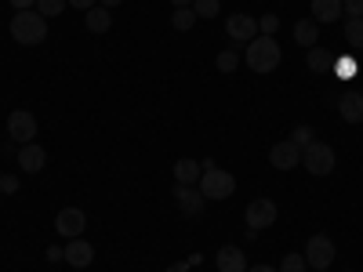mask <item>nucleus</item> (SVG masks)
I'll list each match as a JSON object with an SVG mask.
<instances>
[{"label":"nucleus","instance_id":"1","mask_svg":"<svg viewBox=\"0 0 363 272\" xmlns=\"http://www.w3.org/2000/svg\"><path fill=\"white\" fill-rule=\"evenodd\" d=\"M244 58H247V66L255 73H272V69L280 66V58H284V47L277 44V37H255L247 44Z\"/></svg>","mask_w":363,"mask_h":272},{"label":"nucleus","instance_id":"2","mask_svg":"<svg viewBox=\"0 0 363 272\" xmlns=\"http://www.w3.org/2000/svg\"><path fill=\"white\" fill-rule=\"evenodd\" d=\"M11 37L18 44H44L48 40V18L33 8V11H15L11 18Z\"/></svg>","mask_w":363,"mask_h":272},{"label":"nucleus","instance_id":"3","mask_svg":"<svg viewBox=\"0 0 363 272\" xmlns=\"http://www.w3.org/2000/svg\"><path fill=\"white\" fill-rule=\"evenodd\" d=\"M200 193L207 200H229L236 193V178L222 167H215L211 160H203V174H200Z\"/></svg>","mask_w":363,"mask_h":272},{"label":"nucleus","instance_id":"4","mask_svg":"<svg viewBox=\"0 0 363 272\" xmlns=\"http://www.w3.org/2000/svg\"><path fill=\"white\" fill-rule=\"evenodd\" d=\"M301 167H306L309 174L323 178L335 171V149H330L327 142H309L306 149H301Z\"/></svg>","mask_w":363,"mask_h":272},{"label":"nucleus","instance_id":"5","mask_svg":"<svg viewBox=\"0 0 363 272\" xmlns=\"http://www.w3.org/2000/svg\"><path fill=\"white\" fill-rule=\"evenodd\" d=\"M277 203H272L269 196H258V200H251L247 203V210H244V222L251 225V232H262V229H269L272 222H277Z\"/></svg>","mask_w":363,"mask_h":272},{"label":"nucleus","instance_id":"6","mask_svg":"<svg viewBox=\"0 0 363 272\" xmlns=\"http://www.w3.org/2000/svg\"><path fill=\"white\" fill-rule=\"evenodd\" d=\"M335 258H338V251H335V239L330 236H313L309 244H306V261H309V268H330L335 265Z\"/></svg>","mask_w":363,"mask_h":272},{"label":"nucleus","instance_id":"7","mask_svg":"<svg viewBox=\"0 0 363 272\" xmlns=\"http://www.w3.org/2000/svg\"><path fill=\"white\" fill-rule=\"evenodd\" d=\"M8 138L18 142V145L33 142V138H37V116L29 113V109H15V113L8 116Z\"/></svg>","mask_w":363,"mask_h":272},{"label":"nucleus","instance_id":"8","mask_svg":"<svg viewBox=\"0 0 363 272\" xmlns=\"http://www.w3.org/2000/svg\"><path fill=\"white\" fill-rule=\"evenodd\" d=\"M55 229L62 232L66 239H77V236H84V229H87L84 210H80V207H62V210L55 215Z\"/></svg>","mask_w":363,"mask_h":272},{"label":"nucleus","instance_id":"9","mask_svg":"<svg viewBox=\"0 0 363 272\" xmlns=\"http://www.w3.org/2000/svg\"><path fill=\"white\" fill-rule=\"evenodd\" d=\"M269 164L277 167V171H294L298 164H301V149L287 138V142H277L269 149Z\"/></svg>","mask_w":363,"mask_h":272},{"label":"nucleus","instance_id":"10","mask_svg":"<svg viewBox=\"0 0 363 272\" xmlns=\"http://www.w3.org/2000/svg\"><path fill=\"white\" fill-rule=\"evenodd\" d=\"M174 203H178V210L186 218H196L200 210H203V203H207V196L196 186H174Z\"/></svg>","mask_w":363,"mask_h":272},{"label":"nucleus","instance_id":"11","mask_svg":"<svg viewBox=\"0 0 363 272\" xmlns=\"http://www.w3.org/2000/svg\"><path fill=\"white\" fill-rule=\"evenodd\" d=\"M225 33H229L236 44H251V40L258 37V18H251V15H229Z\"/></svg>","mask_w":363,"mask_h":272},{"label":"nucleus","instance_id":"12","mask_svg":"<svg viewBox=\"0 0 363 272\" xmlns=\"http://www.w3.org/2000/svg\"><path fill=\"white\" fill-rule=\"evenodd\" d=\"M44 164H48V153H44L37 142H26V145L18 149V167H22L26 174H40Z\"/></svg>","mask_w":363,"mask_h":272},{"label":"nucleus","instance_id":"13","mask_svg":"<svg viewBox=\"0 0 363 272\" xmlns=\"http://www.w3.org/2000/svg\"><path fill=\"white\" fill-rule=\"evenodd\" d=\"M91 261H95V247L87 244V239H69L66 244V265H73V268H87Z\"/></svg>","mask_w":363,"mask_h":272},{"label":"nucleus","instance_id":"14","mask_svg":"<svg viewBox=\"0 0 363 272\" xmlns=\"http://www.w3.org/2000/svg\"><path fill=\"white\" fill-rule=\"evenodd\" d=\"M338 113H342L345 124H363V95L359 91H345L338 98Z\"/></svg>","mask_w":363,"mask_h":272},{"label":"nucleus","instance_id":"15","mask_svg":"<svg viewBox=\"0 0 363 272\" xmlns=\"http://www.w3.org/2000/svg\"><path fill=\"white\" fill-rule=\"evenodd\" d=\"M215 265H218V272H247V258H244V251L240 247H222L218 254H215Z\"/></svg>","mask_w":363,"mask_h":272},{"label":"nucleus","instance_id":"16","mask_svg":"<svg viewBox=\"0 0 363 272\" xmlns=\"http://www.w3.org/2000/svg\"><path fill=\"white\" fill-rule=\"evenodd\" d=\"M313 22L316 26H327V22H338L345 11H342V0H313Z\"/></svg>","mask_w":363,"mask_h":272},{"label":"nucleus","instance_id":"17","mask_svg":"<svg viewBox=\"0 0 363 272\" xmlns=\"http://www.w3.org/2000/svg\"><path fill=\"white\" fill-rule=\"evenodd\" d=\"M84 26L91 29V33H109V26H113V15H109V8H102V4L87 8V11H84Z\"/></svg>","mask_w":363,"mask_h":272},{"label":"nucleus","instance_id":"18","mask_svg":"<svg viewBox=\"0 0 363 272\" xmlns=\"http://www.w3.org/2000/svg\"><path fill=\"white\" fill-rule=\"evenodd\" d=\"M200 174H203V164H196V160L182 157V160L174 164V181H178V186H196Z\"/></svg>","mask_w":363,"mask_h":272},{"label":"nucleus","instance_id":"19","mask_svg":"<svg viewBox=\"0 0 363 272\" xmlns=\"http://www.w3.org/2000/svg\"><path fill=\"white\" fill-rule=\"evenodd\" d=\"M316 37H320V26H316L313 18H301V22L294 26V40H298L301 47H316Z\"/></svg>","mask_w":363,"mask_h":272},{"label":"nucleus","instance_id":"20","mask_svg":"<svg viewBox=\"0 0 363 272\" xmlns=\"http://www.w3.org/2000/svg\"><path fill=\"white\" fill-rule=\"evenodd\" d=\"M200 18H196V11L193 8H174V15H171V26L178 29V33H189V29L196 26Z\"/></svg>","mask_w":363,"mask_h":272},{"label":"nucleus","instance_id":"21","mask_svg":"<svg viewBox=\"0 0 363 272\" xmlns=\"http://www.w3.org/2000/svg\"><path fill=\"white\" fill-rule=\"evenodd\" d=\"M335 66V55H327L323 47H309V69L313 73H330Z\"/></svg>","mask_w":363,"mask_h":272},{"label":"nucleus","instance_id":"22","mask_svg":"<svg viewBox=\"0 0 363 272\" xmlns=\"http://www.w3.org/2000/svg\"><path fill=\"white\" fill-rule=\"evenodd\" d=\"M345 40L349 47L363 51V18H345Z\"/></svg>","mask_w":363,"mask_h":272},{"label":"nucleus","instance_id":"23","mask_svg":"<svg viewBox=\"0 0 363 272\" xmlns=\"http://www.w3.org/2000/svg\"><path fill=\"white\" fill-rule=\"evenodd\" d=\"M218 73H233L236 66H240V47H225V51H218Z\"/></svg>","mask_w":363,"mask_h":272},{"label":"nucleus","instance_id":"24","mask_svg":"<svg viewBox=\"0 0 363 272\" xmlns=\"http://www.w3.org/2000/svg\"><path fill=\"white\" fill-rule=\"evenodd\" d=\"M330 73H335L338 80H352L359 73V62H349V58H335V66H330Z\"/></svg>","mask_w":363,"mask_h":272},{"label":"nucleus","instance_id":"25","mask_svg":"<svg viewBox=\"0 0 363 272\" xmlns=\"http://www.w3.org/2000/svg\"><path fill=\"white\" fill-rule=\"evenodd\" d=\"M193 11H196V18H215L222 11V4L218 0H193Z\"/></svg>","mask_w":363,"mask_h":272},{"label":"nucleus","instance_id":"26","mask_svg":"<svg viewBox=\"0 0 363 272\" xmlns=\"http://www.w3.org/2000/svg\"><path fill=\"white\" fill-rule=\"evenodd\" d=\"M277 29H280V18L277 15H262L258 18V37H277Z\"/></svg>","mask_w":363,"mask_h":272},{"label":"nucleus","instance_id":"27","mask_svg":"<svg viewBox=\"0 0 363 272\" xmlns=\"http://www.w3.org/2000/svg\"><path fill=\"white\" fill-rule=\"evenodd\" d=\"M306 268H309L306 254H287V258H284V265H280V272H306Z\"/></svg>","mask_w":363,"mask_h":272},{"label":"nucleus","instance_id":"28","mask_svg":"<svg viewBox=\"0 0 363 272\" xmlns=\"http://www.w3.org/2000/svg\"><path fill=\"white\" fill-rule=\"evenodd\" d=\"M62 8H66V0H37V11H40L44 18H55Z\"/></svg>","mask_w":363,"mask_h":272},{"label":"nucleus","instance_id":"29","mask_svg":"<svg viewBox=\"0 0 363 272\" xmlns=\"http://www.w3.org/2000/svg\"><path fill=\"white\" fill-rule=\"evenodd\" d=\"M291 142H294L298 149H306V145L313 142V128H306V124H301V128L294 131V138H291Z\"/></svg>","mask_w":363,"mask_h":272},{"label":"nucleus","instance_id":"30","mask_svg":"<svg viewBox=\"0 0 363 272\" xmlns=\"http://www.w3.org/2000/svg\"><path fill=\"white\" fill-rule=\"evenodd\" d=\"M342 11L349 18H363V0H342Z\"/></svg>","mask_w":363,"mask_h":272},{"label":"nucleus","instance_id":"31","mask_svg":"<svg viewBox=\"0 0 363 272\" xmlns=\"http://www.w3.org/2000/svg\"><path fill=\"white\" fill-rule=\"evenodd\" d=\"M15 189H18V178H15V174H4V178H0V193H4V196L15 193Z\"/></svg>","mask_w":363,"mask_h":272},{"label":"nucleus","instance_id":"32","mask_svg":"<svg viewBox=\"0 0 363 272\" xmlns=\"http://www.w3.org/2000/svg\"><path fill=\"white\" fill-rule=\"evenodd\" d=\"M11 8H15V11H33L37 0H11Z\"/></svg>","mask_w":363,"mask_h":272},{"label":"nucleus","instance_id":"33","mask_svg":"<svg viewBox=\"0 0 363 272\" xmlns=\"http://www.w3.org/2000/svg\"><path fill=\"white\" fill-rule=\"evenodd\" d=\"M66 4H69V8H80V11H87V8H95L99 0H66Z\"/></svg>","mask_w":363,"mask_h":272},{"label":"nucleus","instance_id":"34","mask_svg":"<svg viewBox=\"0 0 363 272\" xmlns=\"http://www.w3.org/2000/svg\"><path fill=\"white\" fill-rule=\"evenodd\" d=\"M48 258H51V261H62L66 251H62V247H48Z\"/></svg>","mask_w":363,"mask_h":272},{"label":"nucleus","instance_id":"35","mask_svg":"<svg viewBox=\"0 0 363 272\" xmlns=\"http://www.w3.org/2000/svg\"><path fill=\"white\" fill-rule=\"evenodd\" d=\"M247 272H280V268H272V265H247Z\"/></svg>","mask_w":363,"mask_h":272},{"label":"nucleus","instance_id":"36","mask_svg":"<svg viewBox=\"0 0 363 272\" xmlns=\"http://www.w3.org/2000/svg\"><path fill=\"white\" fill-rule=\"evenodd\" d=\"M167 272H189V265L186 261H174V265H167Z\"/></svg>","mask_w":363,"mask_h":272},{"label":"nucleus","instance_id":"37","mask_svg":"<svg viewBox=\"0 0 363 272\" xmlns=\"http://www.w3.org/2000/svg\"><path fill=\"white\" fill-rule=\"evenodd\" d=\"M102 8H116V4H124V0H99Z\"/></svg>","mask_w":363,"mask_h":272},{"label":"nucleus","instance_id":"38","mask_svg":"<svg viewBox=\"0 0 363 272\" xmlns=\"http://www.w3.org/2000/svg\"><path fill=\"white\" fill-rule=\"evenodd\" d=\"M174 8H193V0H171Z\"/></svg>","mask_w":363,"mask_h":272},{"label":"nucleus","instance_id":"39","mask_svg":"<svg viewBox=\"0 0 363 272\" xmlns=\"http://www.w3.org/2000/svg\"><path fill=\"white\" fill-rule=\"evenodd\" d=\"M0 178H4V171H0Z\"/></svg>","mask_w":363,"mask_h":272},{"label":"nucleus","instance_id":"40","mask_svg":"<svg viewBox=\"0 0 363 272\" xmlns=\"http://www.w3.org/2000/svg\"><path fill=\"white\" fill-rule=\"evenodd\" d=\"M0 196H4V193H0Z\"/></svg>","mask_w":363,"mask_h":272}]
</instances>
